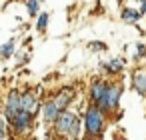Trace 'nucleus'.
<instances>
[{"instance_id":"obj_11","label":"nucleus","mask_w":146,"mask_h":140,"mask_svg":"<svg viewBox=\"0 0 146 140\" xmlns=\"http://www.w3.org/2000/svg\"><path fill=\"white\" fill-rule=\"evenodd\" d=\"M80 130H82V120H80V118H76V120H74V124H72V128L68 130L66 138H68V140H78V138H80Z\"/></svg>"},{"instance_id":"obj_20","label":"nucleus","mask_w":146,"mask_h":140,"mask_svg":"<svg viewBox=\"0 0 146 140\" xmlns=\"http://www.w3.org/2000/svg\"><path fill=\"white\" fill-rule=\"evenodd\" d=\"M138 54H146V48H144V46H142V44H140V46H138Z\"/></svg>"},{"instance_id":"obj_16","label":"nucleus","mask_w":146,"mask_h":140,"mask_svg":"<svg viewBox=\"0 0 146 140\" xmlns=\"http://www.w3.org/2000/svg\"><path fill=\"white\" fill-rule=\"evenodd\" d=\"M46 24H48V14H40V18H38V30H46Z\"/></svg>"},{"instance_id":"obj_12","label":"nucleus","mask_w":146,"mask_h":140,"mask_svg":"<svg viewBox=\"0 0 146 140\" xmlns=\"http://www.w3.org/2000/svg\"><path fill=\"white\" fill-rule=\"evenodd\" d=\"M122 18H124L126 22H136V20L140 18V10H132V8H126V10L122 12Z\"/></svg>"},{"instance_id":"obj_6","label":"nucleus","mask_w":146,"mask_h":140,"mask_svg":"<svg viewBox=\"0 0 146 140\" xmlns=\"http://www.w3.org/2000/svg\"><path fill=\"white\" fill-rule=\"evenodd\" d=\"M74 96H76V92L72 90V88H62L58 94H56V98H54V102H56V106L60 108V110H64L72 100H74Z\"/></svg>"},{"instance_id":"obj_7","label":"nucleus","mask_w":146,"mask_h":140,"mask_svg":"<svg viewBox=\"0 0 146 140\" xmlns=\"http://www.w3.org/2000/svg\"><path fill=\"white\" fill-rule=\"evenodd\" d=\"M106 90H108V84H106V82H102V80H96V82L90 86V96H92V100L98 104V102L104 98Z\"/></svg>"},{"instance_id":"obj_5","label":"nucleus","mask_w":146,"mask_h":140,"mask_svg":"<svg viewBox=\"0 0 146 140\" xmlns=\"http://www.w3.org/2000/svg\"><path fill=\"white\" fill-rule=\"evenodd\" d=\"M30 122H32V112L20 110V112L12 118V128H14L16 132H24V130H28Z\"/></svg>"},{"instance_id":"obj_17","label":"nucleus","mask_w":146,"mask_h":140,"mask_svg":"<svg viewBox=\"0 0 146 140\" xmlns=\"http://www.w3.org/2000/svg\"><path fill=\"white\" fill-rule=\"evenodd\" d=\"M2 138H4V120L0 118V140H2Z\"/></svg>"},{"instance_id":"obj_13","label":"nucleus","mask_w":146,"mask_h":140,"mask_svg":"<svg viewBox=\"0 0 146 140\" xmlns=\"http://www.w3.org/2000/svg\"><path fill=\"white\" fill-rule=\"evenodd\" d=\"M12 50H14V40H8L2 48H0V54H2V56H10Z\"/></svg>"},{"instance_id":"obj_10","label":"nucleus","mask_w":146,"mask_h":140,"mask_svg":"<svg viewBox=\"0 0 146 140\" xmlns=\"http://www.w3.org/2000/svg\"><path fill=\"white\" fill-rule=\"evenodd\" d=\"M20 104H22V110H26V112H34V108H36L34 94H32V92H24V94L20 96Z\"/></svg>"},{"instance_id":"obj_18","label":"nucleus","mask_w":146,"mask_h":140,"mask_svg":"<svg viewBox=\"0 0 146 140\" xmlns=\"http://www.w3.org/2000/svg\"><path fill=\"white\" fill-rule=\"evenodd\" d=\"M144 12H146V0L140 2V14H144Z\"/></svg>"},{"instance_id":"obj_14","label":"nucleus","mask_w":146,"mask_h":140,"mask_svg":"<svg viewBox=\"0 0 146 140\" xmlns=\"http://www.w3.org/2000/svg\"><path fill=\"white\" fill-rule=\"evenodd\" d=\"M106 70H108V72H120V70H122V64H120L118 60H110V62L106 64Z\"/></svg>"},{"instance_id":"obj_19","label":"nucleus","mask_w":146,"mask_h":140,"mask_svg":"<svg viewBox=\"0 0 146 140\" xmlns=\"http://www.w3.org/2000/svg\"><path fill=\"white\" fill-rule=\"evenodd\" d=\"M90 48H92V50H102V48H104V44H92Z\"/></svg>"},{"instance_id":"obj_4","label":"nucleus","mask_w":146,"mask_h":140,"mask_svg":"<svg viewBox=\"0 0 146 140\" xmlns=\"http://www.w3.org/2000/svg\"><path fill=\"white\" fill-rule=\"evenodd\" d=\"M20 96L22 94H18L16 90H12L10 94H8V98H6V116L12 120L20 110H22V104H20Z\"/></svg>"},{"instance_id":"obj_8","label":"nucleus","mask_w":146,"mask_h":140,"mask_svg":"<svg viewBox=\"0 0 146 140\" xmlns=\"http://www.w3.org/2000/svg\"><path fill=\"white\" fill-rule=\"evenodd\" d=\"M132 84L138 94H146V70H136L132 74Z\"/></svg>"},{"instance_id":"obj_2","label":"nucleus","mask_w":146,"mask_h":140,"mask_svg":"<svg viewBox=\"0 0 146 140\" xmlns=\"http://www.w3.org/2000/svg\"><path fill=\"white\" fill-rule=\"evenodd\" d=\"M120 94H122V88H120L118 84H116V86H108V90H106L104 98L98 102V106H100L102 110H114V108L118 106Z\"/></svg>"},{"instance_id":"obj_9","label":"nucleus","mask_w":146,"mask_h":140,"mask_svg":"<svg viewBox=\"0 0 146 140\" xmlns=\"http://www.w3.org/2000/svg\"><path fill=\"white\" fill-rule=\"evenodd\" d=\"M42 114H44V120L46 122H54L58 118V114H60V108L56 106V102H48V104H44Z\"/></svg>"},{"instance_id":"obj_15","label":"nucleus","mask_w":146,"mask_h":140,"mask_svg":"<svg viewBox=\"0 0 146 140\" xmlns=\"http://www.w3.org/2000/svg\"><path fill=\"white\" fill-rule=\"evenodd\" d=\"M26 8H28V12L34 16V14L38 12V0H26Z\"/></svg>"},{"instance_id":"obj_22","label":"nucleus","mask_w":146,"mask_h":140,"mask_svg":"<svg viewBox=\"0 0 146 140\" xmlns=\"http://www.w3.org/2000/svg\"><path fill=\"white\" fill-rule=\"evenodd\" d=\"M38 2H40V0H38Z\"/></svg>"},{"instance_id":"obj_21","label":"nucleus","mask_w":146,"mask_h":140,"mask_svg":"<svg viewBox=\"0 0 146 140\" xmlns=\"http://www.w3.org/2000/svg\"><path fill=\"white\" fill-rule=\"evenodd\" d=\"M86 140H100V138H94V136H90V138H86Z\"/></svg>"},{"instance_id":"obj_1","label":"nucleus","mask_w":146,"mask_h":140,"mask_svg":"<svg viewBox=\"0 0 146 140\" xmlns=\"http://www.w3.org/2000/svg\"><path fill=\"white\" fill-rule=\"evenodd\" d=\"M102 126H104L102 108L100 106H90L86 110V116H84V128H86L88 136H98L102 132Z\"/></svg>"},{"instance_id":"obj_3","label":"nucleus","mask_w":146,"mask_h":140,"mask_svg":"<svg viewBox=\"0 0 146 140\" xmlns=\"http://www.w3.org/2000/svg\"><path fill=\"white\" fill-rule=\"evenodd\" d=\"M78 116H74L72 112H68L66 108L64 110H60V114H58V118L54 120V128H56V132L58 134H68V130L72 128V124H74V120H76Z\"/></svg>"}]
</instances>
